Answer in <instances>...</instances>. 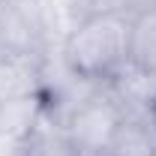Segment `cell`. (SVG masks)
<instances>
[{"label": "cell", "instance_id": "obj_1", "mask_svg": "<svg viewBox=\"0 0 156 156\" xmlns=\"http://www.w3.org/2000/svg\"><path fill=\"white\" fill-rule=\"evenodd\" d=\"M132 15L111 12L75 21L63 42V66L84 81L105 84L129 66Z\"/></svg>", "mask_w": 156, "mask_h": 156}, {"label": "cell", "instance_id": "obj_2", "mask_svg": "<svg viewBox=\"0 0 156 156\" xmlns=\"http://www.w3.org/2000/svg\"><path fill=\"white\" fill-rule=\"evenodd\" d=\"M120 111H117L114 99L108 96V90L99 84L87 96L78 102L69 114L63 117L66 132L72 138L78 153H105L108 141L120 126Z\"/></svg>", "mask_w": 156, "mask_h": 156}, {"label": "cell", "instance_id": "obj_3", "mask_svg": "<svg viewBox=\"0 0 156 156\" xmlns=\"http://www.w3.org/2000/svg\"><path fill=\"white\" fill-rule=\"evenodd\" d=\"M12 156H78V150L66 132V123L42 105L33 123L15 138Z\"/></svg>", "mask_w": 156, "mask_h": 156}, {"label": "cell", "instance_id": "obj_4", "mask_svg": "<svg viewBox=\"0 0 156 156\" xmlns=\"http://www.w3.org/2000/svg\"><path fill=\"white\" fill-rule=\"evenodd\" d=\"M42 93V66L36 54L0 51V105H12Z\"/></svg>", "mask_w": 156, "mask_h": 156}, {"label": "cell", "instance_id": "obj_5", "mask_svg": "<svg viewBox=\"0 0 156 156\" xmlns=\"http://www.w3.org/2000/svg\"><path fill=\"white\" fill-rule=\"evenodd\" d=\"M102 156H156V123L120 120Z\"/></svg>", "mask_w": 156, "mask_h": 156}, {"label": "cell", "instance_id": "obj_6", "mask_svg": "<svg viewBox=\"0 0 156 156\" xmlns=\"http://www.w3.org/2000/svg\"><path fill=\"white\" fill-rule=\"evenodd\" d=\"M129 63L156 75V9L132 15V39H129Z\"/></svg>", "mask_w": 156, "mask_h": 156}, {"label": "cell", "instance_id": "obj_7", "mask_svg": "<svg viewBox=\"0 0 156 156\" xmlns=\"http://www.w3.org/2000/svg\"><path fill=\"white\" fill-rule=\"evenodd\" d=\"M0 51L33 54V30L15 0H0Z\"/></svg>", "mask_w": 156, "mask_h": 156}, {"label": "cell", "instance_id": "obj_8", "mask_svg": "<svg viewBox=\"0 0 156 156\" xmlns=\"http://www.w3.org/2000/svg\"><path fill=\"white\" fill-rule=\"evenodd\" d=\"M75 21H84V18H96V15H111V12H126V0H72L69 3Z\"/></svg>", "mask_w": 156, "mask_h": 156}, {"label": "cell", "instance_id": "obj_9", "mask_svg": "<svg viewBox=\"0 0 156 156\" xmlns=\"http://www.w3.org/2000/svg\"><path fill=\"white\" fill-rule=\"evenodd\" d=\"M0 135H3V105H0Z\"/></svg>", "mask_w": 156, "mask_h": 156}, {"label": "cell", "instance_id": "obj_10", "mask_svg": "<svg viewBox=\"0 0 156 156\" xmlns=\"http://www.w3.org/2000/svg\"><path fill=\"white\" fill-rule=\"evenodd\" d=\"M153 123H156V102H153Z\"/></svg>", "mask_w": 156, "mask_h": 156}]
</instances>
